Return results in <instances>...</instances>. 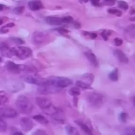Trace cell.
I'll use <instances>...</instances> for the list:
<instances>
[{
    "instance_id": "cell-24",
    "label": "cell",
    "mask_w": 135,
    "mask_h": 135,
    "mask_svg": "<svg viewBox=\"0 0 135 135\" xmlns=\"http://www.w3.org/2000/svg\"><path fill=\"white\" fill-rule=\"evenodd\" d=\"M118 70L117 69L113 70L112 72H111L109 75V78L113 82L117 81L119 79V73H118Z\"/></svg>"
},
{
    "instance_id": "cell-38",
    "label": "cell",
    "mask_w": 135,
    "mask_h": 135,
    "mask_svg": "<svg viewBox=\"0 0 135 135\" xmlns=\"http://www.w3.org/2000/svg\"><path fill=\"white\" fill-rule=\"evenodd\" d=\"M109 35H110V31H109V30H104V31L102 33V36L105 40H108V38L109 36Z\"/></svg>"
},
{
    "instance_id": "cell-40",
    "label": "cell",
    "mask_w": 135,
    "mask_h": 135,
    "mask_svg": "<svg viewBox=\"0 0 135 135\" xmlns=\"http://www.w3.org/2000/svg\"><path fill=\"white\" fill-rule=\"evenodd\" d=\"M84 35L90 37V38H96L97 37V34L95 33H90V32H84Z\"/></svg>"
},
{
    "instance_id": "cell-14",
    "label": "cell",
    "mask_w": 135,
    "mask_h": 135,
    "mask_svg": "<svg viewBox=\"0 0 135 135\" xmlns=\"http://www.w3.org/2000/svg\"><path fill=\"white\" fill-rule=\"evenodd\" d=\"M51 117L54 119V121H55L56 122L59 123H64L65 115L62 109L57 108V110Z\"/></svg>"
},
{
    "instance_id": "cell-11",
    "label": "cell",
    "mask_w": 135,
    "mask_h": 135,
    "mask_svg": "<svg viewBox=\"0 0 135 135\" xmlns=\"http://www.w3.org/2000/svg\"><path fill=\"white\" fill-rule=\"evenodd\" d=\"M21 126L22 130L25 132H28L33 128L34 124L32 121L28 117H23L21 120Z\"/></svg>"
},
{
    "instance_id": "cell-18",
    "label": "cell",
    "mask_w": 135,
    "mask_h": 135,
    "mask_svg": "<svg viewBox=\"0 0 135 135\" xmlns=\"http://www.w3.org/2000/svg\"><path fill=\"white\" fill-rule=\"evenodd\" d=\"M46 21L50 25H54V26H59V25H61L63 23L61 18L55 17H46Z\"/></svg>"
},
{
    "instance_id": "cell-9",
    "label": "cell",
    "mask_w": 135,
    "mask_h": 135,
    "mask_svg": "<svg viewBox=\"0 0 135 135\" xmlns=\"http://www.w3.org/2000/svg\"><path fill=\"white\" fill-rule=\"evenodd\" d=\"M17 112L11 108H3L0 109V118H14L17 117Z\"/></svg>"
},
{
    "instance_id": "cell-23",
    "label": "cell",
    "mask_w": 135,
    "mask_h": 135,
    "mask_svg": "<svg viewBox=\"0 0 135 135\" xmlns=\"http://www.w3.org/2000/svg\"><path fill=\"white\" fill-rule=\"evenodd\" d=\"M94 79V76L91 73H86L83 76V80H85V83H88L90 85L93 83Z\"/></svg>"
},
{
    "instance_id": "cell-19",
    "label": "cell",
    "mask_w": 135,
    "mask_h": 135,
    "mask_svg": "<svg viewBox=\"0 0 135 135\" xmlns=\"http://www.w3.org/2000/svg\"><path fill=\"white\" fill-rule=\"evenodd\" d=\"M75 123H76L77 124L80 128H81L82 130H83L87 135H93L92 130H91V129H90V128L88 127L86 124L83 123V122H80V121H75Z\"/></svg>"
},
{
    "instance_id": "cell-37",
    "label": "cell",
    "mask_w": 135,
    "mask_h": 135,
    "mask_svg": "<svg viewBox=\"0 0 135 135\" xmlns=\"http://www.w3.org/2000/svg\"><path fill=\"white\" fill-rule=\"evenodd\" d=\"M127 118V114L126 113H121L119 115V119L121 120V121L125 123L126 122Z\"/></svg>"
},
{
    "instance_id": "cell-36",
    "label": "cell",
    "mask_w": 135,
    "mask_h": 135,
    "mask_svg": "<svg viewBox=\"0 0 135 135\" xmlns=\"http://www.w3.org/2000/svg\"><path fill=\"white\" fill-rule=\"evenodd\" d=\"M32 135H47L46 131L43 130H41V129H38V130L35 131L34 133L32 134Z\"/></svg>"
},
{
    "instance_id": "cell-13",
    "label": "cell",
    "mask_w": 135,
    "mask_h": 135,
    "mask_svg": "<svg viewBox=\"0 0 135 135\" xmlns=\"http://www.w3.org/2000/svg\"><path fill=\"white\" fill-rule=\"evenodd\" d=\"M0 54L3 57L7 58H11L14 55V51H13V48H9L5 45L0 46Z\"/></svg>"
},
{
    "instance_id": "cell-33",
    "label": "cell",
    "mask_w": 135,
    "mask_h": 135,
    "mask_svg": "<svg viewBox=\"0 0 135 135\" xmlns=\"http://www.w3.org/2000/svg\"><path fill=\"white\" fill-rule=\"evenodd\" d=\"M119 7L121 9H124V10H127L129 8V5H128L127 3L125 2L124 1H119Z\"/></svg>"
},
{
    "instance_id": "cell-31",
    "label": "cell",
    "mask_w": 135,
    "mask_h": 135,
    "mask_svg": "<svg viewBox=\"0 0 135 135\" xmlns=\"http://www.w3.org/2000/svg\"><path fill=\"white\" fill-rule=\"evenodd\" d=\"M7 130V124L2 118H0V132H5Z\"/></svg>"
},
{
    "instance_id": "cell-10",
    "label": "cell",
    "mask_w": 135,
    "mask_h": 135,
    "mask_svg": "<svg viewBox=\"0 0 135 135\" xmlns=\"http://www.w3.org/2000/svg\"><path fill=\"white\" fill-rule=\"evenodd\" d=\"M5 67L8 71L13 74H19L22 71V65L16 64L13 61L7 62Z\"/></svg>"
},
{
    "instance_id": "cell-20",
    "label": "cell",
    "mask_w": 135,
    "mask_h": 135,
    "mask_svg": "<svg viewBox=\"0 0 135 135\" xmlns=\"http://www.w3.org/2000/svg\"><path fill=\"white\" fill-rule=\"evenodd\" d=\"M65 130L66 132H67V135H79L77 129L70 125H68L66 126Z\"/></svg>"
},
{
    "instance_id": "cell-30",
    "label": "cell",
    "mask_w": 135,
    "mask_h": 135,
    "mask_svg": "<svg viewBox=\"0 0 135 135\" xmlns=\"http://www.w3.org/2000/svg\"><path fill=\"white\" fill-rule=\"evenodd\" d=\"M10 40L12 41V42H14L15 44H17V45H21V44H25V42H24V41L20 38H17V37H11V38H10Z\"/></svg>"
},
{
    "instance_id": "cell-44",
    "label": "cell",
    "mask_w": 135,
    "mask_h": 135,
    "mask_svg": "<svg viewBox=\"0 0 135 135\" xmlns=\"http://www.w3.org/2000/svg\"><path fill=\"white\" fill-rule=\"evenodd\" d=\"M3 9V5L2 4L0 3V11H2Z\"/></svg>"
},
{
    "instance_id": "cell-3",
    "label": "cell",
    "mask_w": 135,
    "mask_h": 135,
    "mask_svg": "<svg viewBox=\"0 0 135 135\" xmlns=\"http://www.w3.org/2000/svg\"><path fill=\"white\" fill-rule=\"evenodd\" d=\"M62 88H58L55 86L54 84L49 83L47 80V83L43 85L39 86V87L37 89V92L40 94L47 95V94H54L59 93L61 91Z\"/></svg>"
},
{
    "instance_id": "cell-29",
    "label": "cell",
    "mask_w": 135,
    "mask_h": 135,
    "mask_svg": "<svg viewBox=\"0 0 135 135\" xmlns=\"http://www.w3.org/2000/svg\"><path fill=\"white\" fill-rule=\"evenodd\" d=\"M108 12L112 15H115L117 17H120V16H121V15H122V12L120 10H119V9H116V8H112V9H108Z\"/></svg>"
},
{
    "instance_id": "cell-39",
    "label": "cell",
    "mask_w": 135,
    "mask_h": 135,
    "mask_svg": "<svg viewBox=\"0 0 135 135\" xmlns=\"http://www.w3.org/2000/svg\"><path fill=\"white\" fill-rule=\"evenodd\" d=\"M115 44L117 46H120L123 44V40L119 38H116L114 40Z\"/></svg>"
},
{
    "instance_id": "cell-25",
    "label": "cell",
    "mask_w": 135,
    "mask_h": 135,
    "mask_svg": "<svg viewBox=\"0 0 135 135\" xmlns=\"http://www.w3.org/2000/svg\"><path fill=\"white\" fill-rule=\"evenodd\" d=\"M76 85L78 88H80L82 89H89L90 88V85L88 83H85L84 81H82V80H78V81L76 82Z\"/></svg>"
},
{
    "instance_id": "cell-35",
    "label": "cell",
    "mask_w": 135,
    "mask_h": 135,
    "mask_svg": "<svg viewBox=\"0 0 135 135\" xmlns=\"http://www.w3.org/2000/svg\"><path fill=\"white\" fill-rule=\"evenodd\" d=\"M62 22H65V23H71L73 21V18L70 16H67V17H64L63 18H61Z\"/></svg>"
},
{
    "instance_id": "cell-34",
    "label": "cell",
    "mask_w": 135,
    "mask_h": 135,
    "mask_svg": "<svg viewBox=\"0 0 135 135\" xmlns=\"http://www.w3.org/2000/svg\"><path fill=\"white\" fill-rule=\"evenodd\" d=\"M24 10H25V7H24L23 6H21V7H16L15 9L13 10V11H14V13H16V14L20 15L21 14V13H22V12L24 11Z\"/></svg>"
},
{
    "instance_id": "cell-46",
    "label": "cell",
    "mask_w": 135,
    "mask_h": 135,
    "mask_svg": "<svg viewBox=\"0 0 135 135\" xmlns=\"http://www.w3.org/2000/svg\"><path fill=\"white\" fill-rule=\"evenodd\" d=\"M1 61V57H0V62Z\"/></svg>"
},
{
    "instance_id": "cell-2",
    "label": "cell",
    "mask_w": 135,
    "mask_h": 135,
    "mask_svg": "<svg viewBox=\"0 0 135 135\" xmlns=\"http://www.w3.org/2000/svg\"><path fill=\"white\" fill-rule=\"evenodd\" d=\"M86 100L90 106L94 108H100L102 106L105 102V98L99 93H90L87 95Z\"/></svg>"
},
{
    "instance_id": "cell-8",
    "label": "cell",
    "mask_w": 135,
    "mask_h": 135,
    "mask_svg": "<svg viewBox=\"0 0 135 135\" xmlns=\"http://www.w3.org/2000/svg\"><path fill=\"white\" fill-rule=\"evenodd\" d=\"M23 79L25 82L30 84H36V85L41 86L46 84L47 83V79L40 78L38 76H34L32 75H27L23 76Z\"/></svg>"
},
{
    "instance_id": "cell-12",
    "label": "cell",
    "mask_w": 135,
    "mask_h": 135,
    "mask_svg": "<svg viewBox=\"0 0 135 135\" xmlns=\"http://www.w3.org/2000/svg\"><path fill=\"white\" fill-rule=\"evenodd\" d=\"M36 102L37 105L41 109H42V110L47 108L52 104L51 102L48 98L44 97H37L36 98Z\"/></svg>"
},
{
    "instance_id": "cell-5",
    "label": "cell",
    "mask_w": 135,
    "mask_h": 135,
    "mask_svg": "<svg viewBox=\"0 0 135 135\" xmlns=\"http://www.w3.org/2000/svg\"><path fill=\"white\" fill-rule=\"evenodd\" d=\"M5 86L9 92L15 93L22 90L25 87V84L22 82L17 80H8L5 83Z\"/></svg>"
},
{
    "instance_id": "cell-26",
    "label": "cell",
    "mask_w": 135,
    "mask_h": 135,
    "mask_svg": "<svg viewBox=\"0 0 135 135\" xmlns=\"http://www.w3.org/2000/svg\"><path fill=\"white\" fill-rule=\"evenodd\" d=\"M7 94L4 91H0V105H2L5 104L8 101Z\"/></svg>"
},
{
    "instance_id": "cell-7",
    "label": "cell",
    "mask_w": 135,
    "mask_h": 135,
    "mask_svg": "<svg viewBox=\"0 0 135 135\" xmlns=\"http://www.w3.org/2000/svg\"><path fill=\"white\" fill-rule=\"evenodd\" d=\"M49 40V35L44 32L36 31L33 34L32 41L34 44L42 45Z\"/></svg>"
},
{
    "instance_id": "cell-4",
    "label": "cell",
    "mask_w": 135,
    "mask_h": 135,
    "mask_svg": "<svg viewBox=\"0 0 135 135\" xmlns=\"http://www.w3.org/2000/svg\"><path fill=\"white\" fill-rule=\"evenodd\" d=\"M47 80L49 83L60 88L69 86L73 83L71 79L67 77H62V76H51L47 79Z\"/></svg>"
},
{
    "instance_id": "cell-1",
    "label": "cell",
    "mask_w": 135,
    "mask_h": 135,
    "mask_svg": "<svg viewBox=\"0 0 135 135\" xmlns=\"http://www.w3.org/2000/svg\"><path fill=\"white\" fill-rule=\"evenodd\" d=\"M15 104L18 110L23 114H30L32 112V104L26 96H18L16 100Z\"/></svg>"
},
{
    "instance_id": "cell-45",
    "label": "cell",
    "mask_w": 135,
    "mask_h": 135,
    "mask_svg": "<svg viewBox=\"0 0 135 135\" xmlns=\"http://www.w3.org/2000/svg\"><path fill=\"white\" fill-rule=\"evenodd\" d=\"M3 24V21L0 18V25H1Z\"/></svg>"
},
{
    "instance_id": "cell-27",
    "label": "cell",
    "mask_w": 135,
    "mask_h": 135,
    "mask_svg": "<svg viewBox=\"0 0 135 135\" xmlns=\"http://www.w3.org/2000/svg\"><path fill=\"white\" fill-rule=\"evenodd\" d=\"M69 93L71 96L76 97V96H79L80 94V90L78 87H73L72 88L69 90Z\"/></svg>"
},
{
    "instance_id": "cell-16",
    "label": "cell",
    "mask_w": 135,
    "mask_h": 135,
    "mask_svg": "<svg viewBox=\"0 0 135 135\" xmlns=\"http://www.w3.org/2000/svg\"><path fill=\"white\" fill-rule=\"evenodd\" d=\"M85 55L88 60L89 61L90 63L94 67H97L98 66V61L97 57L96 55L90 51H88L85 53Z\"/></svg>"
},
{
    "instance_id": "cell-21",
    "label": "cell",
    "mask_w": 135,
    "mask_h": 135,
    "mask_svg": "<svg viewBox=\"0 0 135 135\" xmlns=\"http://www.w3.org/2000/svg\"><path fill=\"white\" fill-rule=\"evenodd\" d=\"M33 119L35 121H36L37 122L40 123L41 124H43V125H46V124L48 123V120L45 117L41 115H36L33 117Z\"/></svg>"
},
{
    "instance_id": "cell-41",
    "label": "cell",
    "mask_w": 135,
    "mask_h": 135,
    "mask_svg": "<svg viewBox=\"0 0 135 135\" xmlns=\"http://www.w3.org/2000/svg\"><path fill=\"white\" fill-rule=\"evenodd\" d=\"M90 1L94 5H98V3L99 1H100V0H90Z\"/></svg>"
},
{
    "instance_id": "cell-6",
    "label": "cell",
    "mask_w": 135,
    "mask_h": 135,
    "mask_svg": "<svg viewBox=\"0 0 135 135\" xmlns=\"http://www.w3.org/2000/svg\"><path fill=\"white\" fill-rule=\"evenodd\" d=\"M13 50L14 51V55L21 59H27L32 55L31 49L25 46L13 48Z\"/></svg>"
},
{
    "instance_id": "cell-43",
    "label": "cell",
    "mask_w": 135,
    "mask_h": 135,
    "mask_svg": "<svg viewBox=\"0 0 135 135\" xmlns=\"http://www.w3.org/2000/svg\"><path fill=\"white\" fill-rule=\"evenodd\" d=\"M13 135H24L22 134V133H21V132H16V133H13Z\"/></svg>"
},
{
    "instance_id": "cell-32",
    "label": "cell",
    "mask_w": 135,
    "mask_h": 135,
    "mask_svg": "<svg viewBox=\"0 0 135 135\" xmlns=\"http://www.w3.org/2000/svg\"><path fill=\"white\" fill-rule=\"evenodd\" d=\"M126 135H135V130L133 127H129L125 129Z\"/></svg>"
},
{
    "instance_id": "cell-22",
    "label": "cell",
    "mask_w": 135,
    "mask_h": 135,
    "mask_svg": "<svg viewBox=\"0 0 135 135\" xmlns=\"http://www.w3.org/2000/svg\"><path fill=\"white\" fill-rule=\"evenodd\" d=\"M57 110V108L51 104L50 107H48V108H46V109H43V112H44L46 114L48 115L52 116L56 112Z\"/></svg>"
},
{
    "instance_id": "cell-17",
    "label": "cell",
    "mask_w": 135,
    "mask_h": 135,
    "mask_svg": "<svg viewBox=\"0 0 135 135\" xmlns=\"http://www.w3.org/2000/svg\"><path fill=\"white\" fill-rule=\"evenodd\" d=\"M28 7L32 11H38L43 7L42 2L39 0H33L28 3Z\"/></svg>"
},
{
    "instance_id": "cell-42",
    "label": "cell",
    "mask_w": 135,
    "mask_h": 135,
    "mask_svg": "<svg viewBox=\"0 0 135 135\" xmlns=\"http://www.w3.org/2000/svg\"><path fill=\"white\" fill-rule=\"evenodd\" d=\"M105 2H108V3H115V0H104Z\"/></svg>"
},
{
    "instance_id": "cell-15",
    "label": "cell",
    "mask_w": 135,
    "mask_h": 135,
    "mask_svg": "<svg viewBox=\"0 0 135 135\" xmlns=\"http://www.w3.org/2000/svg\"><path fill=\"white\" fill-rule=\"evenodd\" d=\"M113 54L121 63H127L129 62V59H128L127 56L121 50H115L113 51Z\"/></svg>"
},
{
    "instance_id": "cell-28",
    "label": "cell",
    "mask_w": 135,
    "mask_h": 135,
    "mask_svg": "<svg viewBox=\"0 0 135 135\" xmlns=\"http://www.w3.org/2000/svg\"><path fill=\"white\" fill-rule=\"evenodd\" d=\"M15 26V24L13 22H11V23L7 24L5 26H2V27L0 28V32L2 33V34H5V33L8 32L9 31V28H12Z\"/></svg>"
}]
</instances>
